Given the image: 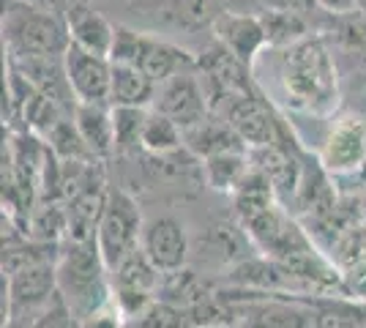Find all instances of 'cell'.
Returning a JSON list of instances; mask_svg holds the SVG:
<instances>
[{"label": "cell", "instance_id": "1", "mask_svg": "<svg viewBox=\"0 0 366 328\" xmlns=\"http://www.w3.org/2000/svg\"><path fill=\"white\" fill-rule=\"evenodd\" d=\"M279 85L287 107L309 115H331L339 104V79L331 52L320 36H306L285 47Z\"/></svg>", "mask_w": 366, "mask_h": 328}, {"label": "cell", "instance_id": "25", "mask_svg": "<svg viewBox=\"0 0 366 328\" xmlns=\"http://www.w3.org/2000/svg\"><path fill=\"white\" fill-rule=\"evenodd\" d=\"M342 271V296L352 301H364L366 298V263H350V266L339 268Z\"/></svg>", "mask_w": 366, "mask_h": 328}, {"label": "cell", "instance_id": "24", "mask_svg": "<svg viewBox=\"0 0 366 328\" xmlns=\"http://www.w3.org/2000/svg\"><path fill=\"white\" fill-rule=\"evenodd\" d=\"M31 328H82V323H79V317L69 309V304L58 293L41 312L33 317Z\"/></svg>", "mask_w": 366, "mask_h": 328}, {"label": "cell", "instance_id": "5", "mask_svg": "<svg viewBox=\"0 0 366 328\" xmlns=\"http://www.w3.org/2000/svg\"><path fill=\"white\" fill-rule=\"evenodd\" d=\"M112 298L126 320H137L159 301L156 293L162 290V274L156 271L145 252L137 249L129 254L121 266L112 271Z\"/></svg>", "mask_w": 366, "mask_h": 328}, {"label": "cell", "instance_id": "17", "mask_svg": "<svg viewBox=\"0 0 366 328\" xmlns=\"http://www.w3.org/2000/svg\"><path fill=\"white\" fill-rule=\"evenodd\" d=\"M235 197V214L241 219V224L257 219L259 214L271 211L274 205H279L276 189L271 184V178L265 172H259L257 167H252V172L246 175V181L232 192Z\"/></svg>", "mask_w": 366, "mask_h": 328}, {"label": "cell", "instance_id": "8", "mask_svg": "<svg viewBox=\"0 0 366 328\" xmlns=\"http://www.w3.org/2000/svg\"><path fill=\"white\" fill-rule=\"evenodd\" d=\"M320 164L331 175H350L366 167V121L342 118L320 148Z\"/></svg>", "mask_w": 366, "mask_h": 328}, {"label": "cell", "instance_id": "9", "mask_svg": "<svg viewBox=\"0 0 366 328\" xmlns=\"http://www.w3.org/2000/svg\"><path fill=\"white\" fill-rule=\"evenodd\" d=\"M139 249L151 260L162 277L183 271L186 257H189V238L178 219L172 217H156L145 222L142 230V244Z\"/></svg>", "mask_w": 366, "mask_h": 328}, {"label": "cell", "instance_id": "26", "mask_svg": "<svg viewBox=\"0 0 366 328\" xmlns=\"http://www.w3.org/2000/svg\"><path fill=\"white\" fill-rule=\"evenodd\" d=\"M28 3L39 6V9H46V11L63 16V19L71 14L74 9H79V6H88V0H28Z\"/></svg>", "mask_w": 366, "mask_h": 328}, {"label": "cell", "instance_id": "20", "mask_svg": "<svg viewBox=\"0 0 366 328\" xmlns=\"http://www.w3.org/2000/svg\"><path fill=\"white\" fill-rule=\"evenodd\" d=\"M262 25H265V33H268V44H276V47H290L295 41L306 39L304 16L285 11V9L268 11L262 16Z\"/></svg>", "mask_w": 366, "mask_h": 328}, {"label": "cell", "instance_id": "21", "mask_svg": "<svg viewBox=\"0 0 366 328\" xmlns=\"http://www.w3.org/2000/svg\"><path fill=\"white\" fill-rule=\"evenodd\" d=\"M148 109L137 107H112V126H115V151H129L142 142V126Z\"/></svg>", "mask_w": 366, "mask_h": 328}, {"label": "cell", "instance_id": "4", "mask_svg": "<svg viewBox=\"0 0 366 328\" xmlns=\"http://www.w3.org/2000/svg\"><path fill=\"white\" fill-rule=\"evenodd\" d=\"M145 222L139 217L137 203L126 192H109L104 217L96 230V247L102 252V260L109 274L121 266L129 254H134L142 244Z\"/></svg>", "mask_w": 366, "mask_h": 328}, {"label": "cell", "instance_id": "16", "mask_svg": "<svg viewBox=\"0 0 366 328\" xmlns=\"http://www.w3.org/2000/svg\"><path fill=\"white\" fill-rule=\"evenodd\" d=\"M183 145L202 161L227 151H246L244 140L235 134V129L227 121H216V118H208L194 129L183 131Z\"/></svg>", "mask_w": 366, "mask_h": 328}, {"label": "cell", "instance_id": "23", "mask_svg": "<svg viewBox=\"0 0 366 328\" xmlns=\"http://www.w3.org/2000/svg\"><path fill=\"white\" fill-rule=\"evenodd\" d=\"M175 14L186 28H214V22L222 14V6L219 0H175Z\"/></svg>", "mask_w": 366, "mask_h": 328}, {"label": "cell", "instance_id": "30", "mask_svg": "<svg viewBox=\"0 0 366 328\" xmlns=\"http://www.w3.org/2000/svg\"><path fill=\"white\" fill-rule=\"evenodd\" d=\"M361 181H364V184H366V167H364V170H361Z\"/></svg>", "mask_w": 366, "mask_h": 328}, {"label": "cell", "instance_id": "15", "mask_svg": "<svg viewBox=\"0 0 366 328\" xmlns=\"http://www.w3.org/2000/svg\"><path fill=\"white\" fill-rule=\"evenodd\" d=\"M159 85L145 77L137 66L112 63V88H109V107H153Z\"/></svg>", "mask_w": 366, "mask_h": 328}, {"label": "cell", "instance_id": "10", "mask_svg": "<svg viewBox=\"0 0 366 328\" xmlns=\"http://www.w3.org/2000/svg\"><path fill=\"white\" fill-rule=\"evenodd\" d=\"M227 124L235 129V134L244 140V145L249 151L279 145V134H282L279 121H276V115L271 112V107L254 94H249L229 104Z\"/></svg>", "mask_w": 366, "mask_h": 328}, {"label": "cell", "instance_id": "22", "mask_svg": "<svg viewBox=\"0 0 366 328\" xmlns=\"http://www.w3.org/2000/svg\"><path fill=\"white\" fill-rule=\"evenodd\" d=\"M132 326L137 328H197L192 314L175 307V304H167V301H156L148 312L137 317Z\"/></svg>", "mask_w": 366, "mask_h": 328}, {"label": "cell", "instance_id": "2", "mask_svg": "<svg viewBox=\"0 0 366 328\" xmlns=\"http://www.w3.org/2000/svg\"><path fill=\"white\" fill-rule=\"evenodd\" d=\"M107 274L109 268L104 266L96 241L85 244L66 241L58 257V293L69 304V309L79 317L82 326L115 304L112 279H107Z\"/></svg>", "mask_w": 366, "mask_h": 328}, {"label": "cell", "instance_id": "12", "mask_svg": "<svg viewBox=\"0 0 366 328\" xmlns=\"http://www.w3.org/2000/svg\"><path fill=\"white\" fill-rule=\"evenodd\" d=\"M69 25V39L71 44L93 55L109 58L112 55V44H115V33L118 28L109 22L104 14H99L91 6H79L71 14L66 16Z\"/></svg>", "mask_w": 366, "mask_h": 328}, {"label": "cell", "instance_id": "11", "mask_svg": "<svg viewBox=\"0 0 366 328\" xmlns=\"http://www.w3.org/2000/svg\"><path fill=\"white\" fill-rule=\"evenodd\" d=\"M214 33L219 39V47L227 49L235 61L244 66H252L259 49L268 44V33L262 25V16L249 14H232V11H222L219 19L214 22Z\"/></svg>", "mask_w": 366, "mask_h": 328}, {"label": "cell", "instance_id": "27", "mask_svg": "<svg viewBox=\"0 0 366 328\" xmlns=\"http://www.w3.org/2000/svg\"><path fill=\"white\" fill-rule=\"evenodd\" d=\"M276 9H285L298 16H306L309 11L317 9V0H276Z\"/></svg>", "mask_w": 366, "mask_h": 328}, {"label": "cell", "instance_id": "14", "mask_svg": "<svg viewBox=\"0 0 366 328\" xmlns=\"http://www.w3.org/2000/svg\"><path fill=\"white\" fill-rule=\"evenodd\" d=\"M74 126L93 159H104L115 151V126L109 104H76Z\"/></svg>", "mask_w": 366, "mask_h": 328}, {"label": "cell", "instance_id": "13", "mask_svg": "<svg viewBox=\"0 0 366 328\" xmlns=\"http://www.w3.org/2000/svg\"><path fill=\"white\" fill-rule=\"evenodd\" d=\"M132 66H137L145 77H151L156 85H162L169 77L186 71L192 66V58L175 44L159 41V39H151V36H139V47Z\"/></svg>", "mask_w": 366, "mask_h": 328}, {"label": "cell", "instance_id": "31", "mask_svg": "<svg viewBox=\"0 0 366 328\" xmlns=\"http://www.w3.org/2000/svg\"><path fill=\"white\" fill-rule=\"evenodd\" d=\"M129 328H137V326H129Z\"/></svg>", "mask_w": 366, "mask_h": 328}, {"label": "cell", "instance_id": "3", "mask_svg": "<svg viewBox=\"0 0 366 328\" xmlns=\"http://www.w3.org/2000/svg\"><path fill=\"white\" fill-rule=\"evenodd\" d=\"M3 39L9 55H52L63 58L71 47L66 19L28 0H14L3 11Z\"/></svg>", "mask_w": 366, "mask_h": 328}, {"label": "cell", "instance_id": "28", "mask_svg": "<svg viewBox=\"0 0 366 328\" xmlns=\"http://www.w3.org/2000/svg\"><path fill=\"white\" fill-rule=\"evenodd\" d=\"M355 6H361V0H317V9H325L331 14H350Z\"/></svg>", "mask_w": 366, "mask_h": 328}, {"label": "cell", "instance_id": "7", "mask_svg": "<svg viewBox=\"0 0 366 328\" xmlns=\"http://www.w3.org/2000/svg\"><path fill=\"white\" fill-rule=\"evenodd\" d=\"M63 66L76 104H109V88H112L109 58L93 55L71 44L63 55Z\"/></svg>", "mask_w": 366, "mask_h": 328}, {"label": "cell", "instance_id": "6", "mask_svg": "<svg viewBox=\"0 0 366 328\" xmlns=\"http://www.w3.org/2000/svg\"><path fill=\"white\" fill-rule=\"evenodd\" d=\"M208 107H211V99L205 94V85L194 77L192 69H186L159 85L151 109L167 115L172 124L189 131L202 121H208Z\"/></svg>", "mask_w": 366, "mask_h": 328}, {"label": "cell", "instance_id": "29", "mask_svg": "<svg viewBox=\"0 0 366 328\" xmlns=\"http://www.w3.org/2000/svg\"><path fill=\"white\" fill-rule=\"evenodd\" d=\"M3 328H31V323H25V320H9Z\"/></svg>", "mask_w": 366, "mask_h": 328}, {"label": "cell", "instance_id": "18", "mask_svg": "<svg viewBox=\"0 0 366 328\" xmlns=\"http://www.w3.org/2000/svg\"><path fill=\"white\" fill-rule=\"evenodd\" d=\"M252 154L246 151H227L202 161L205 170V181L219 192H235L246 181V175L252 172Z\"/></svg>", "mask_w": 366, "mask_h": 328}, {"label": "cell", "instance_id": "19", "mask_svg": "<svg viewBox=\"0 0 366 328\" xmlns=\"http://www.w3.org/2000/svg\"><path fill=\"white\" fill-rule=\"evenodd\" d=\"M139 145L145 151L156 154V156L175 154L183 145V129L172 124L167 115H162L156 109H148V118H145V126H142V142Z\"/></svg>", "mask_w": 366, "mask_h": 328}]
</instances>
